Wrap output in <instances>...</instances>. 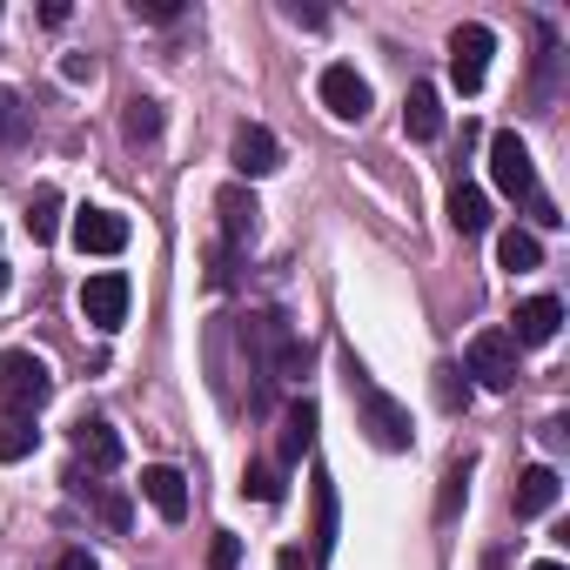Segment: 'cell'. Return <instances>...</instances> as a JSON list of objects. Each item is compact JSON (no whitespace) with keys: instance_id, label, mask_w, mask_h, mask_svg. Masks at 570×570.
Instances as JSON below:
<instances>
[{"instance_id":"cell-1","label":"cell","mask_w":570,"mask_h":570,"mask_svg":"<svg viewBox=\"0 0 570 570\" xmlns=\"http://www.w3.org/2000/svg\"><path fill=\"white\" fill-rule=\"evenodd\" d=\"M343 383H350V396H356V410H363V430H370V443L376 450H410V410L390 396V390H376V376L343 350Z\"/></svg>"},{"instance_id":"cell-2","label":"cell","mask_w":570,"mask_h":570,"mask_svg":"<svg viewBox=\"0 0 570 570\" xmlns=\"http://www.w3.org/2000/svg\"><path fill=\"white\" fill-rule=\"evenodd\" d=\"M48 396H55V370L35 350H8V356H0V403H8V416H35Z\"/></svg>"},{"instance_id":"cell-3","label":"cell","mask_w":570,"mask_h":570,"mask_svg":"<svg viewBox=\"0 0 570 570\" xmlns=\"http://www.w3.org/2000/svg\"><path fill=\"white\" fill-rule=\"evenodd\" d=\"M490 55H497V35H490L483 21H463V28L450 35V81H456L463 95H476L483 75H490Z\"/></svg>"},{"instance_id":"cell-4","label":"cell","mask_w":570,"mask_h":570,"mask_svg":"<svg viewBox=\"0 0 570 570\" xmlns=\"http://www.w3.org/2000/svg\"><path fill=\"white\" fill-rule=\"evenodd\" d=\"M463 376H476L483 390H510V383H517V343H510L503 330L470 336V350H463Z\"/></svg>"},{"instance_id":"cell-5","label":"cell","mask_w":570,"mask_h":570,"mask_svg":"<svg viewBox=\"0 0 570 570\" xmlns=\"http://www.w3.org/2000/svg\"><path fill=\"white\" fill-rule=\"evenodd\" d=\"M81 316L95 330H121L128 323V275L121 268H101V275L81 282Z\"/></svg>"},{"instance_id":"cell-6","label":"cell","mask_w":570,"mask_h":570,"mask_svg":"<svg viewBox=\"0 0 570 570\" xmlns=\"http://www.w3.org/2000/svg\"><path fill=\"white\" fill-rule=\"evenodd\" d=\"M490 181L510 195V202H530L537 195V168H530V148L517 135H490Z\"/></svg>"},{"instance_id":"cell-7","label":"cell","mask_w":570,"mask_h":570,"mask_svg":"<svg viewBox=\"0 0 570 570\" xmlns=\"http://www.w3.org/2000/svg\"><path fill=\"white\" fill-rule=\"evenodd\" d=\"M316 95H323V108L336 115V121H363L370 115V81L356 75V68H323V81H316Z\"/></svg>"},{"instance_id":"cell-8","label":"cell","mask_w":570,"mask_h":570,"mask_svg":"<svg viewBox=\"0 0 570 570\" xmlns=\"http://www.w3.org/2000/svg\"><path fill=\"white\" fill-rule=\"evenodd\" d=\"M557 323H563V303L557 296H530V303H517V316H510V343L517 350H543L550 336H557Z\"/></svg>"},{"instance_id":"cell-9","label":"cell","mask_w":570,"mask_h":570,"mask_svg":"<svg viewBox=\"0 0 570 570\" xmlns=\"http://www.w3.org/2000/svg\"><path fill=\"white\" fill-rule=\"evenodd\" d=\"M75 248L81 255H121L128 248V222L115 208H81L75 215Z\"/></svg>"},{"instance_id":"cell-10","label":"cell","mask_w":570,"mask_h":570,"mask_svg":"<svg viewBox=\"0 0 570 570\" xmlns=\"http://www.w3.org/2000/svg\"><path fill=\"white\" fill-rule=\"evenodd\" d=\"M228 155H235V168H242L248 181H262V175H275V168H282V141H275L262 121L235 128V148H228Z\"/></svg>"},{"instance_id":"cell-11","label":"cell","mask_w":570,"mask_h":570,"mask_svg":"<svg viewBox=\"0 0 570 570\" xmlns=\"http://www.w3.org/2000/svg\"><path fill=\"white\" fill-rule=\"evenodd\" d=\"M75 456L95 470V476H108V470H121V436H115V423H75Z\"/></svg>"},{"instance_id":"cell-12","label":"cell","mask_w":570,"mask_h":570,"mask_svg":"<svg viewBox=\"0 0 570 570\" xmlns=\"http://www.w3.org/2000/svg\"><path fill=\"white\" fill-rule=\"evenodd\" d=\"M141 497H148L168 523H181V517H188V476H181V470H168V463H148V470H141Z\"/></svg>"},{"instance_id":"cell-13","label":"cell","mask_w":570,"mask_h":570,"mask_svg":"<svg viewBox=\"0 0 570 570\" xmlns=\"http://www.w3.org/2000/svg\"><path fill=\"white\" fill-rule=\"evenodd\" d=\"M309 497H316V537H309V543H316V563H330V557H336V537H343V510H336L330 470H316V490H309Z\"/></svg>"},{"instance_id":"cell-14","label":"cell","mask_w":570,"mask_h":570,"mask_svg":"<svg viewBox=\"0 0 570 570\" xmlns=\"http://www.w3.org/2000/svg\"><path fill=\"white\" fill-rule=\"evenodd\" d=\"M510 503H517V517H543V510L557 503V470H550V463H530V470L517 476V497H510Z\"/></svg>"},{"instance_id":"cell-15","label":"cell","mask_w":570,"mask_h":570,"mask_svg":"<svg viewBox=\"0 0 570 570\" xmlns=\"http://www.w3.org/2000/svg\"><path fill=\"white\" fill-rule=\"evenodd\" d=\"M403 128H410L416 141H436V135H443V101H436V88H430V81H416V88H410Z\"/></svg>"},{"instance_id":"cell-16","label":"cell","mask_w":570,"mask_h":570,"mask_svg":"<svg viewBox=\"0 0 570 570\" xmlns=\"http://www.w3.org/2000/svg\"><path fill=\"white\" fill-rule=\"evenodd\" d=\"M215 215H222L228 242H248V235H255V215H262V208H255V195H248V188H222V195H215Z\"/></svg>"},{"instance_id":"cell-17","label":"cell","mask_w":570,"mask_h":570,"mask_svg":"<svg viewBox=\"0 0 570 570\" xmlns=\"http://www.w3.org/2000/svg\"><path fill=\"white\" fill-rule=\"evenodd\" d=\"M309 443H316V403L303 396V403H289V416H282V463H296Z\"/></svg>"},{"instance_id":"cell-18","label":"cell","mask_w":570,"mask_h":570,"mask_svg":"<svg viewBox=\"0 0 570 570\" xmlns=\"http://www.w3.org/2000/svg\"><path fill=\"white\" fill-rule=\"evenodd\" d=\"M450 222H456V235H483V228H490V202H483V188L456 181V188H450Z\"/></svg>"},{"instance_id":"cell-19","label":"cell","mask_w":570,"mask_h":570,"mask_svg":"<svg viewBox=\"0 0 570 570\" xmlns=\"http://www.w3.org/2000/svg\"><path fill=\"white\" fill-rule=\"evenodd\" d=\"M497 262H503L510 275H523V268L543 262V242H537L530 228H503V235H497Z\"/></svg>"},{"instance_id":"cell-20","label":"cell","mask_w":570,"mask_h":570,"mask_svg":"<svg viewBox=\"0 0 570 570\" xmlns=\"http://www.w3.org/2000/svg\"><path fill=\"white\" fill-rule=\"evenodd\" d=\"M68 483L101 510V523H108V530H128V497H121V490H108V483H95V476H81V470H75Z\"/></svg>"},{"instance_id":"cell-21","label":"cell","mask_w":570,"mask_h":570,"mask_svg":"<svg viewBox=\"0 0 570 570\" xmlns=\"http://www.w3.org/2000/svg\"><path fill=\"white\" fill-rule=\"evenodd\" d=\"M35 443H41L35 416H0V463H21V456H35Z\"/></svg>"},{"instance_id":"cell-22","label":"cell","mask_w":570,"mask_h":570,"mask_svg":"<svg viewBox=\"0 0 570 570\" xmlns=\"http://www.w3.org/2000/svg\"><path fill=\"white\" fill-rule=\"evenodd\" d=\"M121 135H128L135 148H141V141H155V135H161V101L135 95V101H128V115H121Z\"/></svg>"},{"instance_id":"cell-23","label":"cell","mask_w":570,"mask_h":570,"mask_svg":"<svg viewBox=\"0 0 570 570\" xmlns=\"http://www.w3.org/2000/svg\"><path fill=\"white\" fill-rule=\"evenodd\" d=\"M28 235H35V242H55V235H61V195H55V188H35V202H28Z\"/></svg>"},{"instance_id":"cell-24","label":"cell","mask_w":570,"mask_h":570,"mask_svg":"<svg viewBox=\"0 0 570 570\" xmlns=\"http://www.w3.org/2000/svg\"><path fill=\"white\" fill-rule=\"evenodd\" d=\"M28 135V101L8 88V81H0V148H14Z\"/></svg>"},{"instance_id":"cell-25","label":"cell","mask_w":570,"mask_h":570,"mask_svg":"<svg viewBox=\"0 0 570 570\" xmlns=\"http://www.w3.org/2000/svg\"><path fill=\"white\" fill-rule=\"evenodd\" d=\"M242 490H248L255 503H282V470H275V463H248V470H242Z\"/></svg>"},{"instance_id":"cell-26","label":"cell","mask_w":570,"mask_h":570,"mask_svg":"<svg viewBox=\"0 0 570 570\" xmlns=\"http://www.w3.org/2000/svg\"><path fill=\"white\" fill-rule=\"evenodd\" d=\"M208 570H242V537H228V530H222V537L208 543Z\"/></svg>"},{"instance_id":"cell-27","label":"cell","mask_w":570,"mask_h":570,"mask_svg":"<svg viewBox=\"0 0 570 570\" xmlns=\"http://www.w3.org/2000/svg\"><path fill=\"white\" fill-rule=\"evenodd\" d=\"M436 396H443V410H463L470 403V383H456V370H436Z\"/></svg>"},{"instance_id":"cell-28","label":"cell","mask_w":570,"mask_h":570,"mask_svg":"<svg viewBox=\"0 0 570 570\" xmlns=\"http://www.w3.org/2000/svg\"><path fill=\"white\" fill-rule=\"evenodd\" d=\"M463 476H470V463H450V476H443V517H456V503H463Z\"/></svg>"},{"instance_id":"cell-29","label":"cell","mask_w":570,"mask_h":570,"mask_svg":"<svg viewBox=\"0 0 570 570\" xmlns=\"http://www.w3.org/2000/svg\"><path fill=\"white\" fill-rule=\"evenodd\" d=\"M55 570H101V563H95V550H61Z\"/></svg>"},{"instance_id":"cell-30","label":"cell","mask_w":570,"mask_h":570,"mask_svg":"<svg viewBox=\"0 0 570 570\" xmlns=\"http://www.w3.org/2000/svg\"><path fill=\"white\" fill-rule=\"evenodd\" d=\"M61 75H68V81H95V61H81V55H68V61H61Z\"/></svg>"},{"instance_id":"cell-31","label":"cell","mask_w":570,"mask_h":570,"mask_svg":"<svg viewBox=\"0 0 570 570\" xmlns=\"http://www.w3.org/2000/svg\"><path fill=\"white\" fill-rule=\"evenodd\" d=\"M530 570H563V563H557V557H543V563H530Z\"/></svg>"},{"instance_id":"cell-32","label":"cell","mask_w":570,"mask_h":570,"mask_svg":"<svg viewBox=\"0 0 570 570\" xmlns=\"http://www.w3.org/2000/svg\"><path fill=\"white\" fill-rule=\"evenodd\" d=\"M0 296H8V262H0Z\"/></svg>"}]
</instances>
